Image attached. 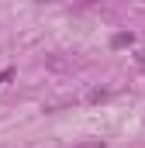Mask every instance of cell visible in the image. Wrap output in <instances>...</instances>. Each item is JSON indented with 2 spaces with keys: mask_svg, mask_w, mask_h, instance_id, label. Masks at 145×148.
Masks as SVG:
<instances>
[{
  "mask_svg": "<svg viewBox=\"0 0 145 148\" xmlns=\"http://www.w3.org/2000/svg\"><path fill=\"white\" fill-rule=\"evenodd\" d=\"M128 45H135V35L131 31H117V35L110 38V48H128Z\"/></svg>",
  "mask_w": 145,
  "mask_h": 148,
  "instance_id": "cell-1",
  "label": "cell"
},
{
  "mask_svg": "<svg viewBox=\"0 0 145 148\" xmlns=\"http://www.w3.org/2000/svg\"><path fill=\"white\" fill-rule=\"evenodd\" d=\"M86 100H90V103H100V100H107V90H90Z\"/></svg>",
  "mask_w": 145,
  "mask_h": 148,
  "instance_id": "cell-2",
  "label": "cell"
},
{
  "mask_svg": "<svg viewBox=\"0 0 145 148\" xmlns=\"http://www.w3.org/2000/svg\"><path fill=\"white\" fill-rule=\"evenodd\" d=\"M72 148H107L104 141H83V145H72Z\"/></svg>",
  "mask_w": 145,
  "mask_h": 148,
  "instance_id": "cell-3",
  "label": "cell"
},
{
  "mask_svg": "<svg viewBox=\"0 0 145 148\" xmlns=\"http://www.w3.org/2000/svg\"><path fill=\"white\" fill-rule=\"evenodd\" d=\"M135 62H138V69H145V48H138V52H135Z\"/></svg>",
  "mask_w": 145,
  "mask_h": 148,
  "instance_id": "cell-4",
  "label": "cell"
},
{
  "mask_svg": "<svg viewBox=\"0 0 145 148\" xmlns=\"http://www.w3.org/2000/svg\"><path fill=\"white\" fill-rule=\"evenodd\" d=\"M10 76H14V69H3V73H0V86H3V83H7Z\"/></svg>",
  "mask_w": 145,
  "mask_h": 148,
  "instance_id": "cell-5",
  "label": "cell"
}]
</instances>
